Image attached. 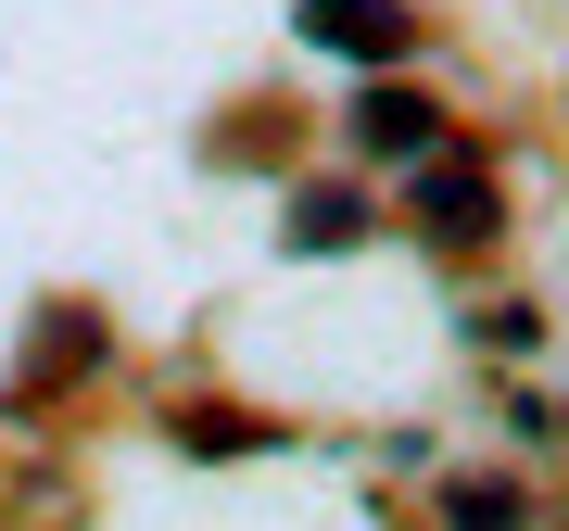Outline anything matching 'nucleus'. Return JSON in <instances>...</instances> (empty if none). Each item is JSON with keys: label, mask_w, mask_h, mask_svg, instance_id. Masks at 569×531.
Masks as SVG:
<instances>
[{"label": "nucleus", "mask_w": 569, "mask_h": 531, "mask_svg": "<svg viewBox=\"0 0 569 531\" xmlns=\"http://www.w3.org/2000/svg\"><path fill=\"white\" fill-rule=\"evenodd\" d=\"M355 140H367V152H443V102H430V89H406L392 63H367V89H355Z\"/></svg>", "instance_id": "obj_3"}, {"label": "nucleus", "mask_w": 569, "mask_h": 531, "mask_svg": "<svg viewBox=\"0 0 569 531\" xmlns=\"http://www.w3.org/2000/svg\"><path fill=\"white\" fill-rule=\"evenodd\" d=\"M406 228L430 253H493L507 241V190H493V164H430V152H406Z\"/></svg>", "instance_id": "obj_1"}, {"label": "nucleus", "mask_w": 569, "mask_h": 531, "mask_svg": "<svg viewBox=\"0 0 569 531\" xmlns=\"http://www.w3.org/2000/svg\"><path fill=\"white\" fill-rule=\"evenodd\" d=\"M443 519H531V481H507V469H468V481H443Z\"/></svg>", "instance_id": "obj_5"}, {"label": "nucleus", "mask_w": 569, "mask_h": 531, "mask_svg": "<svg viewBox=\"0 0 569 531\" xmlns=\"http://www.w3.org/2000/svg\"><path fill=\"white\" fill-rule=\"evenodd\" d=\"M367 228H380V216L329 178V190H305V203H291V253H342V241H367Z\"/></svg>", "instance_id": "obj_4"}, {"label": "nucleus", "mask_w": 569, "mask_h": 531, "mask_svg": "<svg viewBox=\"0 0 569 531\" xmlns=\"http://www.w3.org/2000/svg\"><path fill=\"white\" fill-rule=\"evenodd\" d=\"M291 39L342 51V63H406L418 51V13H406V0H291Z\"/></svg>", "instance_id": "obj_2"}]
</instances>
